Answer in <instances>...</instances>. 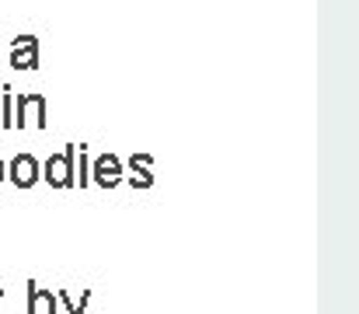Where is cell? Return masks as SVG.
Returning <instances> with one entry per match:
<instances>
[{"mask_svg":"<svg viewBox=\"0 0 359 314\" xmlns=\"http://www.w3.org/2000/svg\"><path fill=\"white\" fill-rule=\"evenodd\" d=\"M74 161H77V143H67L60 154H49L46 161H42V182L49 185V189H60V192H67V189H77V182H74Z\"/></svg>","mask_w":359,"mask_h":314,"instance_id":"1","label":"cell"},{"mask_svg":"<svg viewBox=\"0 0 359 314\" xmlns=\"http://www.w3.org/2000/svg\"><path fill=\"white\" fill-rule=\"evenodd\" d=\"M25 126H39V129L49 126V102H46V95H39V91L14 95V129H25Z\"/></svg>","mask_w":359,"mask_h":314,"instance_id":"2","label":"cell"},{"mask_svg":"<svg viewBox=\"0 0 359 314\" xmlns=\"http://www.w3.org/2000/svg\"><path fill=\"white\" fill-rule=\"evenodd\" d=\"M42 161L35 157V154H14L11 161H7V182L14 185V189H21V192H28V189H35L42 178Z\"/></svg>","mask_w":359,"mask_h":314,"instance_id":"3","label":"cell"},{"mask_svg":"<svg viewBox=\"0 0 359 314\" xmlns=\"http://www.w3.org/2000/svg\"><path fill=\"white\" fill-rule=\"evenodd\" d=\"M122 178H126V168H122L119 154L105 150V154H98V157L91 161V185H98V189H105V192H116L122 185Z\"/></svg>","mask_w":359,"mask_h":314,"instance_id":"4","label":"cell"},{"mask_svg":"<svg viewBox=\"0 0 359 314\" xmlns=\"http://www.w3.org/2000/svg\"><path fill=\"white\" fill-rule=\"evenodd\" d=\"M122 168H126V178L122 182L129 189H136V192L154 189V154H129L122 161Z\"/></svg>","mask_w":359,"mask_h":314,"instance_id":"5","label":"cell"},{"mask_svg":"<svg viewBox=\"0 0 359 314\" xmlns=\"http://www.w3.org/2000/svg\"><path fill=\"white\" fill-rule=\"evenodd\" d=\"M7 63L14 70H39V35H14Z\"/></svg>","mask_w":359,"mask_h":314,"instance_id":"6","label":"cell"},{"mask_svg":"<svg viewBox=\"0 0 359 314\" xmlns=\"http://www.w3.org/2000/svg\"><path fill=\"white\" fill-rule=\"evenodd\" d=\"M25 314H60L56 290L39 287L35 280H28V283H25Z\"/></svg>","mask_w":359,"mask_h":314,"instance_id":"7","label":"cell"},{"mask_svg":"<svg viewBox=\"0 0 359 314\" xmlns=\"http://www.w3.org/2000/svg\"><path fill=\"white\" fill-rule=\"evenodd\" d=\"M91 297H95V290H91V287H84L81 301H74V297H70V290H67V287H60V290H56V304H60V314H88Z\"/></svg>","mask_w":359,"mask_h":314,"instance_id":"8","label":"cell"},{"mask_svg":"<svg viewBox=\"0 0 359 314\" xmlns=\"http://www.w3.org/2000/svg\"><path fill=\"white\" fill-rule=\"evenodd\" d=\"M74 182H77L81 189H88V185H91V150H88L84 143H77V161H74Z\"/></svg>","mask_w":359,"mask_h":314,"instance_id":"9","label":"cell"},{"mask_svg":"<svg viewBox=\"0 0 359 314\" xmlns=\"http://www.w3.org/2000/svg\"><path fill=\"white\" fill-rule=\"evenodd\" d=\"M0 91H4L0 95V129H14V95H11L14 88L4 84Z\"/></svg>","mask_w":359,"mask_h":314,"instance_id":"10","label":"cell"},{"mask_svg":"<svg viewBox=\"0 0 359 314\" xmlns=\"http://www.w3.org/2000/svg\"><path fill=\"white\" fill-rule=\"evenodd\" d=\"M0 182H7V161L0 157Z\"/></svg>","mask_w":359,"mask_h":314,"instance_id":"11","label":"cell"},{"mask_svg":"<svg viewBox=\"0 0 359 314\" xmlns=\"http://www.w3.org/2000/svg\"><path fill=\"white\" fill-rule=\"evenodd\" d=\"M0 314H4V280H0Z\"/></svg>","mask_w":359,"mask_h":314,"instance_id":"12","label":"cell"}]
</instances>
